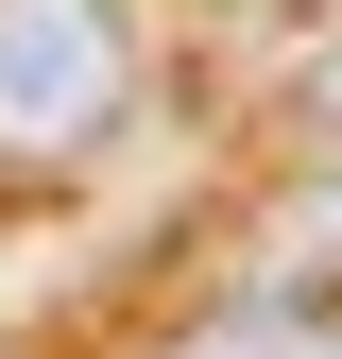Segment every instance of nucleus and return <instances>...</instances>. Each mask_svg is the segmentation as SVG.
Masks as SVG:
<instances>
[{
	"instance_id": "f257e3e1",
	"label": "nucleus",
	"mask_w": 342,
	"mask_h": 359,
	"mask_svg": "<svg viewBox=\"0 0 342 359\" xmlns=\"http://www.w3.org/2000/svg\"><path fill=\"white\" fill-rule=\"evenodd\" d=\"M137 120V34L120 0H0V189H69Z\"/></svg>"
},
{
	"instance_id": "f03ea898",
	"label": "nucleus",
	"mask_w": 342,
	"mask_h": 359,
	"mask_svg": "<svg viewBox=\"0 0 342 359\" xmlns=\"http://www.w3.org/2000/svg\"><path fill=\"white\" fill-rule=\"evenodd\" d=\"M308 120H325V137H342V34H325V52H308Z\"/></svg>"
}]
</instances>
